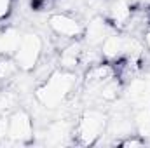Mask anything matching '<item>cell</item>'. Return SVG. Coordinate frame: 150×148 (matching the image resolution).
Listing matches in <instances>:
<instances>
[{
	"label": "cell",
	"instance_id": "obj_1",
	"mask_svg": "<svg viewBox=\"0 0 150 148\" xmlns=\"http://www.w3.org/2000/svg\"><path fill=\"white\" fill-rule=\"evenodd\" d=\"M77 87V73L63 68H54L47 78L35 87V99L45 110H56L67 103Z\"/></svg>",
	"mask_w": 150,
	"mask_h": 148
},
{
	"label": "cell",
	"instance_id": "obj_2",
	"mask_svg": "<svg viewBox=\"0 0 150 148\" xmlns=\"http://www.w3.org/2000/svg\"><path fill=\"white\" fill-rule=\"evenodd\" d=\"M108 115L98 108H87L74 122L72 138L77 145L91 147L100 141V138L107 132Z\"/></svg>",
	"mask_w": 150,
	"mask_h": 148
},
{
	"label": "cell",
	"instance_id": "obj_3",
	"mask_svg": "<svg viewBox=\"0 0 150 148\" xmlns=\"http://www.w3.org/2000/svg\"><path fill=\"white\" fill-rule=\"evenodd\" d=\"M44 56V40L42 37L35 33V32H23L21 35V42L14 52V61L18 63L19 70L28 73L33 72L38 61Z\"/></svg>",
	"mask_w": 150,
	"mask_h": 148
},
{
	"label": "cell",
	"instance_id": "obj_4",
	"mask_svg": "<svg viewBox=\"0 0 150 148\" xmlns=\"http://www.w3.org/2000/svg\"><path fill=\"white\" fill-rule=\"evenodd\" d=\"M47 26L49 30L59 38L67 40H79L84 35V23L67 12H54L47 18Z\"/></svg>",
	"mask_w": 150,
	"mask_h": 148
},
{
	"label": "cell",
	"instance_id": "obj_5",
	"mask_svg": "<svg viewBox=\"0 0 150 148\" xmlns=\"http://www.w3.org/2000/svg\"><path fill=\"white\" fill-rule=\"evenodd\" d=\"M12 143H28L33 140V120L25 108L9 113V138Z\"/></svg>",
	"mask_w": 150,
	"mask_h": 148
},
{
	"label": "cell",
	"instance_id": "obj_6",
	"mask_svg": "<svg viewBox=\"0 0 150 148\" xmlns=\"http://www.w3.org/2000/svg\"><path fill=\"white\" fill-rule=\"evenodd\" d=\"M115 66H113L112 61H100V63H94L91 66H87L86 73H84V87L86 91L91 92V96L96 94V91L107 84L108 80L115 78Z\"/></svg>",
	"mask_w": 150,
	"mask_h": 148
},
{
	"label": "cell",
	"instance_id": "obj_7",
	"mask_svg": "<svg viewBox=\"0 0 150 148\" xmlns=\"http://www.w3.org/2000/svg\"><path fill=\"white\" fill-rule=\"evenodd\" d=\"M112 33V25L103 16H94L89 19V23L84 26V42L89 47H100L103 40Z\"/></svg>",
	"mask_w": 150,
	"mask_h": 148
},
{
	"label": "cell",
	"instance_id": "obj_8",
	"mask_svg": "<svg viewBox=\"0 0 150 148\" xmlns=\"http://www.w3.org/2000/svg\"><path fill=\"white\" fill-rule=\"evenodd\" d=\"M84 49H86V47H84L79 40H70V44L65 45V47L59 51V56H58V65H59V68L68 70V72H75V70L82 65Z\"/></svg>",
	"mask_w": 150,
	"mask_h": 148
},
{
	"label": "cell",
	"instance_id": "obj_9",
	"mask_svg": "<svg viewBox=\"0 0 150 148\" xmlns=\"http://www.w3.org/2000/svg\"><path fill=\"white\" fill-rule=\"evenodd\" d=\"M74 124L70 120H56L51 122L45 129V143L47 145H61L67 138L72 136Z\"/></svg>",
	"mask_w": 150,
	"mask_h": 148
},
{
	"label": "cell",
	"instance_id": "obj_10",
	"mask_svg": "<svg viewBox=\"0 0 150 148\" xmlns=\"http://www.w3.org/2000/svg\"><path fill=\"white\" fill-rule=\"evenodd\" d=\"M23 32H19L14 26H7L0 30V52L2 56H14L19 42H21Z\"/></svg>",
	"mask_w": 150,
	"mask_h": 148
},
{
	"label": "cell",
	"instance_id": "obj_11",
	"mask_svg": "<svg viewBox=\"0 0 150 148\" xmlns=\"http://www.w3.org/2000/svg\"><path fill=\"white\" fill-rule=\"evenodd\" d=\"M19 72L21 70H19V66L12 56H2L0 58V82L12 80Z\"/></svg>",
	"mask_w": 150,
	"mask_h": 148
},
{
	"label": "cell",
	"instance_id": "obj_12",
	"mask_svg": "<svg viewBox=\"0 0 150 148\" xmlns=\"http://www.w3.org/2000/svg\"><path fill=\"white\" fill-rule=\"evenodd\" d=\"M117 145L122 147V148H134V147H143V145H147V141H145V138H143L142 134H129V136L122 138L120 141H117Z\"/></svg>",
	"mask_w": 150,
	"mask_h": 148
},
{
	"label": "cell",
	"instance_id": "obj_13",
	"mask_svg": "<svg viewBox=\"0 0 150 148\" xmlns=\"http://www.w3.org/2000/svg\"><path fill=\"white\" fill-rule=\"evenodd\" d=\"M12 7H14V0H0V21L11 16Z\"/></svg>",
	"mask_w": 150,
	"mask_h": 148
},
{
	"label": "cell",
	"instance_id": "obj_14",
	"mask_svg": "<svg viewBox=\"0 0 150 148\" xmlns=\"http://www.w3.org/2000/svg\"><path fill=\"white\" fill-rule=\"evenodd\" d=\"M9 138V115L0 113V140Z\"/></svg>",
	"mask_w": 150,
	"mask_h": 148
},
{
	"label": "cell",
	"instance_id": "obj_15",
	"mask_svg": "<svg viewBox=\"0 0 150 148\" xmlns=\"http://www.w3.org/2000/svg\"><path fill=\"white\" fill-rule=\"evenodd\" d=\"M143 44H145V47L150 51V30H147L145 35H143Z\"/></svg>",
	"mask_w": 150,
	"mask_h": 148
},
{
	"label": "cell",
	"instance_id": "obj_16",
	"mask_svg": "<svg viewBox=\"0 0 150 148\" xmlns=\"http://www.w3.org/2000/svg\"><path fill=\"white\" fill-rule=\"evenodd\" d=\"M54 0H32V5H47Z\"/></svg>",
	"mask_w": 150,
	"mask_h": 148
},
{
	"label": "cell",
	"instance_id": "obj_17",
	"mask_svg": "<svg viewBox=\"0 0 150 148\" xmlns=\"http://www.w3.org/2000/svg\"><path fill=\"white\" fill-rule=\"evenodd\" d=\"M147 87H149V92H150V78H147Z\"/></svg>",
	"mask_w": 150,
	"mask_h": 148
},
{
	"label": "cell",
	"instance_id": "obj_18",
	"mask_svg": "<svg viewBox=\"0 0 150 148\" xmlns=\"http://www.w3.org/2000/svg\"><path fill=\"white\" fill-rule=\"evenodd\" d=\"M0 58H2V52H0Z\"/></svg>",
	"mask_w": 150,
	"mask_h": 148
}]
</instances>
